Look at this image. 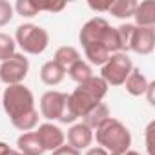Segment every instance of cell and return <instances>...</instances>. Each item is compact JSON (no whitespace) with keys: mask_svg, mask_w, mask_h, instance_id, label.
<instances>
[{"mask_svg":"<svg viewBox=\"0 0 155 155\" xmlns=\"http://www.w3.org/2000/svg\"><path fill=\"white\" fill-rule=\"evenodd\" d=\"M108 84L101 79V77L93 75L82 84H77L73 93L68 95V108L69 111L77 117L82 119L93 106L102 102V99L108 95Z\"/></svg>","mask_w":155,"mask_h":155,"instance_id":"obj_1","label":"cell"},{"mask_svg":"<svg viewBox=\"0 0 155 155\" xmlns=\"http://www.w3.org/2000/svg\"><path fill=\"white\" fill-rule=\"evenodd\" d=\"M79 42L82 44V49L91 48V46H99V48H104L110 55L120 53L117 28L110 26V22L102 17H93L81 28Z\"/></svg>","mask_w":155,"mask_h":155,"instance_id":"obj_2","label":"cell"},{"mask_svg":"<svg viewBox=\"0 0 155 155\" xmlns=\"http://www.w3.org/2000/svg\"><path fill=\"white\" fill-rule=\"evenodd\" d=\"M93 139H97V144L104 148L110 155L130 150L131 146L130 130L126 128V124H122L119 119H113V117H110L101 128L93 131Z\"/></svg>","mask_w":155,"mask_h":155,"instance_id":"obj_3","label":"cell"},{"mask_svg":"<svg viewBox=\"0 0 155 155\" xmlns=\"http://www.w3.org/2000/svg\"><path fill=\"white\" fill-rule=\"evenodd\" d=\"M2 108H4L6 115L9 117V120H15L22 115L37 110L33 91L26 84L8 86L2 93Z\"/></svg>","mask_w":155,"mask_h":155,"instance_id":"obj_4","label":"cell"},{"mask_svg":"<svg viewBox=\"0 0 155 155\" xmlns=\"http://www.w3.org/2000/svg\"><path fill=\"white\" fill-rule=\"evenodd\" d=\"M15 44L24 55H42L49 46V33L37 24H20L15 31Z\"/></svg>","mask_w":155,"mask_h":155,"instance_id":"obj_5","label":"cell"},{"mask_svg":"<svg viewBox=\"0 0 155 155\" xmlns=\"http://www.w3.org/2000/svg\"><path fill=\"white\" fill-rule=\"evenodd\" d=\"M133 69V62L128 53H113L110 58L101 66V79L108 86H122L128 75Z\"/></svg>","mask_w":155,"mask_h":155,"instance_id":"obj_6","label":"cell"},{"mask_svg":"<svg viewBox=\"0 0 155 155\" xmlns=\"http://www.w3.org/2000/svg\"><path fill=\"white\" fill-rule=\"evenodd\" d=\"M29 71V60L24 53H15L11 58L0 62V82L6 86L24 84Z\"/></svg>","mask_w":155,"mask_h":155,"instance_id":"obj_7","label":"cell"},{"mask_svg":"<svg viewBox=\"0 0 155 155\" xmlns=\"http://www.w3.org/2000/svg\"><path fill=\"white\" fill-rule=\"evenodd\" d=\"M66 102H68V93H62V91H57V90H49V91H46L40 97L38 113L48 122H55V120H58L62 117Z\"/></svg>","mask_w":155,"mask_h":155,"instance_id":"obj_8","label":"cell"},{"mask_svg":"<svg viewBox=\"0 0 155 155\" xmlns=\"http://www.w3.org/2000/svg\"><path fill=\"white\" fill-rule=\"evenodd\" d=\"M33 131L40 142V146L44 148V151H55L57 148L66 144V133L62 131L60 126H57L53 122H42Z\"/></svg>","mask_w":155,"mask_h":155,"instance_id":"obj_9","label":"cell"},{"mask_svg":"<svg viewBox=\"0 0 155 155\" xmlns=\"http://www.w3.org/2000/svg\"><path fill=\"white\" fill-rule=\"evenodd\" d=\"M155 49V28H137L131 38L130 51L137 55H150Z\"/></svg>","mask_w":155,"mask_h":155,"instance_id":"obj_10","label":"cell"},{"mask_svg":"<svg viewBox=\"0 0 155 155\" xmlns=\"http://www.w3.org/2000/svg\"><path fill=\"white\" fill-rule=\"evenodd\" d=\"M66 139H68V144L73 146L75 150H79V151L88 150L91 146V142H93V130H90L82 122H77L68 130Z\"/></svg>","mask_w":155,"mask_h":155,"instance_id":"obj_11","label":"cell"},{"mask_svg":"<svg viewBox=\"0 0 155 155\" xmlns=\"http://www.w3.org/2000/svg\"><path fill=\"white\" fill-rule=\"evenodd\" d=\"M133 18L137 28H155V2L153 0H144L140 4L137 2Z\"/></svg>","mask_w":155,"mask_h":155,"instance_id":"obj_12","label":"cell"},{"mask_svg":"<svg viewBox=\"0 0 155 155\" xmlns=\"http://www.w3.org/2000/svg\"><path fill=\"white\" fill-rule=\"evenodd\" d=\"M66 77V69L58 66L55 60H48L40 68V81L46 86H58Z\"/></svg>","mask_w":155,"mask_h":155,"instance_id":"obj_13","label":"cell"},{"mask_svg":"<svg viewBox=\"0 0 155 155\" xmlns=\"http://www.w3.org/2000/svg\"><path fill=\"white\" fill-rule=\"evenodd\" d=\"M148 84H150L148 77H146L144 73H140V69L133 68V69H131V73L128 75L126 82H124L122 86L126 88V91H128L131 97H140V95H144V93H146Z\"/></svg>","mask_w":155,"mask_h":155,"instance_id":"obj_14","label":"cell"},{"mask_svg":"<svg viewBox=\"0 0 155 155\" xmlns=\"http://www.w3.org/2000/svg\"><path fill=\"white\" fill-rule=\"evenodd\" d=\"M111 115H110V108L104 104V102H99L97 106H93L84 117H82V124H86L90 130H97V128H101L108 119H110Z\"/></svg>","mask_w":155,"mask_h":155,"instance_id":"obj_15","label":"cell"},{"mask_svg":"<svg viewBox=\"0 0 155 155\" xmlns=\"http://www.w3.org/2000/svg\"><path fill=\"white\" fill-rule=\"evenodd\" d=\"M17 150L22 153V155H44V148L40 146L35 131H28V133H22L18 139H17Z\"/></svg>","mask_w":155,"mask_h":155,"instance_id":"obj_16","label":"cell"},{"mask_svg":"<svg viewBox=\"0 0 155 155\" xmlns=\"http://www.w3.org/2000/svg\"><path fill=\"white\" fill-rule=\"evenodd\" d=\"M137 8V2L135 0H110V6H108V11L111 17L119 18V20H126L130 17H133V11Z\"/></svg>","mask_w":155,"mask_h":155,"instance_id":"obj_17","label":"cell"},{"mask_svg":"<svg viewBox=\"0 0 155 155\" xmlns=\"http://www.w3.org/2000/svg\"><path fill=\"white\" fill-rule=\"evenodd\" d=\"M81 58H82V57H81L79 49L73 48V46H60V48L55 51V55H53V60H55L58 66H62L64 69H68L69 66H73L77 60H81Z\"/></svg>","mask_w":155,"mask_h":155,"instance_id":"obj_18","label":"cell"},{"mask_svg":"<svg viewBox=\"0 0 155 155\" xmlns=\"http://www.w3.org/2000/svg\"><path fill=\"white\" fill-rule=\"evenodd\" d=\"M68 75H69V79L73 81V82H77V84H82V82H86L90 77H93V69H91V66L84 60V58H81V60H77L73 66H69L68 69Z\"/></svg>","mask_w":155,"mask_h":155,"instance_id":"obj_19","label":"cell"},{"mask_svg":"<svg viewBox=\"0 0 155 155\" xmlns=\"http://www.w3.org/2000/svg\"><path fill=\"white\" fill-rule=\"evenodd\" d=\"M38 119H40L38 110H33V111H29V113H26V115H22V117L11 120V124H13L18 131L28 133V131H33V130L38 126Z\"/></svg>","mask_w":155,"mask_h":155,"instance_id":"obj_20","label":"cell"},{"mask_svg":"<svg viewBox=\"0 0 155 155\" xmlns=\"http://www.w3.org/2000/svg\"><path fill=\"white\" fill-rule=\"evenodd\" d=\"M135 33V24H120L117 28V35H119V44H120V53H128L130 46H131V38Z\"/></svg>","mask_w":155,"mask_h":155,"instance_id":"obj_21","label":"cell"},{"mask_svg":"<svg viewBox=\"0 0 155 155\" xmlns=\"http://www.w3.org/2000/svg\"><path fill=\"white\" fill-rule=\"evenodd\" d=\"M17 53V44L15 38L8 33H0V62L11 58Z\"/></svg>","mask_w":155,"mask_h":155,"instance_id":"obj_22","label":"cell"},{"mask_svg":"<svg viewBox=\"0 0 155 155\" xmlns=\"http://www.w3.org/2000/svg\"><path fill=\"white\" fill-rule=\"evenodd\" d=\"M13 9H15L17 15H20L24 18H33V17L38 15V9H37L33 0H18V2L13 6Z\"/></svg>","mask_w":155,"mask_h":155,"instance_id":"obj_23","label":"cell"},{"mask_svg":"<svg viewBox=\"0 0 155 155\" xmlns=\"http://www.w3.org/2000/svg\"><path fill=\"white\" fill-rule=\"evenodd\" d=\"M15 17V9L13 4H9L8 0H0V28L8 26Z\"/></svg>","mask_w":155,"mask_h":155,"instance_id":"obj_24","label":"cell"},{"mask_svg":"<svg viewBox=\"0 0 155 155\" xmlns=\"http://www.w3.org/2000/svg\"><path fill=\"white\" fill-rule=\"evenodd\" d=\"M35 6H37V9H38V13H40V11H49V13H58V11H62V9L66 8V2H58V4H37V2H35Z\"/></svg>","mask_w":155,"mask_h":155,"instance_id":"obj_25","label":"cell"},{"mask_svg":"<svg viewBox=\"0 0 155 155\" xmlns=\"http://www.w3.org/2000/svg\"><path fill=\"white\" fill-rule=\"evenodd\" d=\"M51 155H82L79 150H75L69 144H62L60 148H57L55 151H51Z\"/></svg>","mask_w":155,"mask_h":155,"instance_id":"obj_26","label":"cell"},{"mask_svg":"<svg viewBox=\"0 0 155 155\" xmlns=\"http://www.w3.org/2000/svg\"><path fill=\"white\" fill-rule=\"evenodd\" d=\"M153 128H155V122L151 120L146 128V150H148V155H153V142H151V135H153Z\"/></svg>","mask_w":155,"mask_h":155,"instance_id":"obj_27","label":"cell"},{"mask_svg":"<svg viewBox=\"0 0 155 155\" xmlns=\"http://www.w3.org/2000/svg\"><path fill=\"white\" fill-rule=\"evenodd\" d=\"M84 155H110V153L104 148H101V146H90Z\"/></svg>","mask_w":155,"mask_h":155,"instance_id":"obj_28","label":"cell"},{"mask_svg":"<svg viewBox=\"0 0 155 155\" xmlns=\"http://www.w3.org/2000/svg\"><path fill=\"white\" fill-rule=\"evenodd\" d=\"M153 90H155V82H150L148 84V90H146V99H148V102H150V106H155V99H153Z\"/></svg>","mask_w":155,"mask_h":155,"instance_id":"obj_29","label":"cell"},{"mask_svg":"<svg viewBox=\"0 0 155 155\" xmlns=\"http://www.w3.org/2000/svg\"><path fill=\"white\" fill-rule=\"evenodd\" d=\"M108 6H110V2H104V4H101V2H90V8L93 9V11H101V13H106L108 11Z\"/></svg>","mask_w":155,"mask_h":155,"instance_id":"obj_30","label":"cell"},{"mask_svg":"<svg viewBox=\"0 0 155 155\" xmlns=\"http://www.w3.org/2000/svg\"><path fill=\"white\" fill-rule=\"evenodd\" d=\"M113 155H140V153H139L137 150H131V148H130V150H124V151H120V153H113Z\"/></svg>","mask_w":155,"mask_h":155,"instance_id":"obj_31","label":"cell"},{"mask_svg":"<svg viewBox=\"0 0 155 155\" xmlns=\"http://www.w3.org/2000/svg\"><path fill=\"white\" fill-rule=\"evenodd\" d=\"M8 150H9V144H6L4 140H0V155H4Z\"/></svg>","mask_w":155,"mask_h":155,"instance_id":"obj_32","label":"cell"},{"mask_svg":"<svg viewBox=\"0 0 155 155\" xmlns=\"http://www.w3.org/2000/svg\"><path fill=\"white\" fill-rule=\"evenodd\" d=\"M4 155H22V153H20L18 150H13V148H9V150L4 153Z\"/></svg>","mask_w":155,"mask_h":155,"instance_id":"obj_33","label":"cell"}]
</instances>
